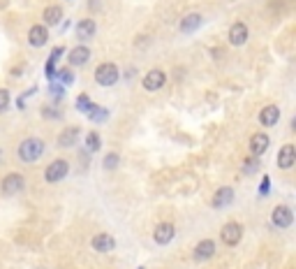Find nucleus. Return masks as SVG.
<instances>
[{"instance_id":"f257e3e1","label":"nucleus","mask_w":296,"mask_h":269,"mask_svg":"<svg viewBox=\"0 0 296 269\" xmlns=\"http://www.w3.org/2000/svg\"><path fill=\"white\" fill-rule=\"evenodd\" d=\"M44 151H46V144H44V139L39 137H28L23 139L21 144H19L17 148V158L21 160V163H37L39 158L44 156Z\"/></svg>"},{"instance_id":"9b49d317","label":"nucleus","mask_w":296,"mask_h":269,"mask_svg":"<svg viewBox=\"0 0 296 269\" xmlns=\"http://www.w3.org/2000/svg\"><path fill=\"white\" fill-rule=\"evenodd\" d=\"M269 146H271V137L266 132H257V135L250 137V156H255V158H262L269 151Z\"/></svg>"},{"instance_id":"1a4fd4ad","label":"nucleus","mask_w":296,"mask_h":269,"mask_svg":"<svg viewBox=\"0 0 296 269\" xmlns=\"http://www.w3.org/2000/svg\"><path fill=\"white\" fill-rule=\"evenodd\" d=\"M174 237H176L174 223H160V225H155L153 242L158 244V246H167V244H171V242H174Z\"/></svg>"},{"instance_id":"20e7f679","label":"nucleus","mask_w":296,"mask_h":269,"mask_svg":"<svg viewBox=\"0 0 296 269\" xmlns=\"http://www.w3.org/2000/svg\"><path fill=\"white\" fill-rule=\"evenodd\" d=\"M243 239V225L241 223H236V220H229L222 225L220 230V242L225 244V246H236V244H241Z\"/></svg>"},{"instance_id":"aec40b11","label":"nucleus","mask_w":296,"mask_h":269,"mask_svg":"<svg viewBox=\"0 0 296 269\" xmlns=\"http://www.w3.org/2000/svg\"><path fill=\"white\" fill-rule=\"evenodd\" d=\"M42 21H44V26L46 28L58 26V23L63 21V7L61 5H49L46 10H44V14H42Z\"/></svg>"},{"instance_id":"412c9836","label":"nucleus","mask_w":296,"mask_h":269,"mask_svg":"<svg viewBox=\"0 0 296 269\" xmlns=\"http://www.w3.org/2000/svg\"><path fill=\"white\" fill-rule=\"evenodd\" d=\"M204 23V17L202 14H197V12H192V14H187V17L181 19V33H194L199 26Z\"/></svg>"},{"instance_id":"2f4dec72","label":"nucleus","mask_w":296,"mask_h":269,"mask_svg":"<svg viewBox=\"0 0 296 269\" xmlns=\"http://www.w3.org/2000/svg\"><path fill=\"white\" fill-rule=\"evenodd\" d=\"M269 193H271V179L264 174L262 176V186H259V195H262V198H266Z\"/></svg>"},{"instance_id":"4be33fe9","label":"nucleus","mask_w":296,"mask_h":269,"mask_svg":"<svg viewBox=\"0 0 296 269\" xmlns=\"http://www.w3.org/2000/svg\"><path fill=\"white\" fill-rule=\"evenodd\" d=\"M88 119H90V121H97V123H102V121H107V116H109V109H107V107H100V104H90V107H88Z\"/></svg>"},{"instance_id":"a211bd4d","label":"nucleus","mask_w":296,"mask_h":269,"mask_svg":"<svg viewBox=\"0 0 296 269\" xmlns=\"http://www.w3.org/2000/svg\"><path fill=\"white\" fill-rule=\"evenodd\" d=\"M215 242L213 239H202V242L194 246V251H192V255H194V260H199V262H204V260H211L215 255Z\"/></svg>"},{"instance_id":"f8f14e48","label":"nucleus","mask_w":296,"mask_h":269,"mask_svg":"<svg viewBox=\"0 0 296 269\" xmlns=\"http://www.w3.org/2000/svg\"><path fill=\"white\" fill-rule=\"evenodd\" d=\"M278 167L280 170H291L296 165V146L294 144H285V146L278 151Z\"/></svg>"},{"instance_id":"9d476101","label":"nucleus","mask_w":296,"mask_h":269,"mask_svg":"<svg viewBox=\"0 0 296 269\" xmlns=\"http://www.w3.org/2000/svg\"><path fill=\"white\" fill-rule=\"evenodd\" d=\"M46 42H49V28L44 26V23H35V26L28 30V44L35 47V49H39V47H44Z\"/></svg>"},{"instance_id":"7c9ffc66","label":"nucleus","mask_w":296,"mask_h":269,"mask_svg":"<svg viewBox=\"0 0 296 269\" xmlns=\"http://www.w3.org/2000/svg\"><path fill=\"white\" fill-rule=\"evenodd\" d=\"M7 107H10V91L0 88V111H5Z\"/></svg>"},{"instance_id":"c85d7f7f","label":"nucleus","mask_w":296,"mask_h":269,"mask_svg":"<svg viewBox=\"0 0 296 269\" xmlns=\"http://www.w3.org/2000/svg\"><path fill=\"white\" fill-rule=\"evenodd\" d=\"M49 93H51V98H54L56 102H61V100H63V93H65V91H63L61 84H54V82H51V84H49Z\"/></svg>"},{"instance_id":"72a5a7b5","label":"nucleus","mask_w":296,"mask_h":269,"mask_svg":"<svg viewBox=\"0 0 296 269\" xmlns=\"http://www.w3.org/2000/svg\"><path fill=\"white\" fill-rule=\"evenodd\" d=\"M0 160H3V148H0Z\"/></svg>"},{"instance_id":"2eb2a0df","label":"nucleus","mask_w":296,"mask_h":269,"mask_svg":"<svg viewBox=\"0 0 296 269\" xmlns=\"http://www.w3.org/2000/svg\"><path fill=\"white\" fill-rule=\"evenodd\" d=\"M90 246L97 253H111L116 248V239L109 232H100V235H95L93 239H90Z\"/></svg>"},{"instance_id":"393cba45","label":"nucleus","mask_w":296,"mask_h":269,"mask_svg":"<svg viewBox=\"0 0 296 269\" xmlns=\"http://www.w3.org/2000/svg\"><path fill=\"white\" fill-rule=\"evenodd\" d=\"M102 148V139H100L97 132H88L86 135V151L88 153H97Z\"/></svg>"},{"instance_id":"cd10ccee","label":"nucleus","mask_w":296,"mask_h":269,"mask_svg":"<svg viewBox=\"0 0 296 269\" xmlns=\"http://www.w3.org/2000/svg\"><path fill=\"white\" fill-rule=\"evenodd\" d=\"M90 104H93V100H90V95H88V93H81L77 98V109L83 111V114L88 111V107H90Z\"/></svg>"},{"instance_id":"b1692460","label":"nucleus","mask_w":296,"mask_h":269,"mask_svg":"<svg viewBox=\"0 0 296 269\" xmlns=\"http://www.w3.org/2000/svg\"><path fill=\"white\" fill-rule=\"evenodd\" d=\"M118 165H121V156L116 153V151L107 153L105 160H102V167H105V172H116V170H118Z\"/></svg>"},{"instance_id":"6ab92c4d","label":"nucleus","mask_w":296,"mask_h":269,"mask_svg":"<svg viewBox=\"0 0 296 269\" xmlns=\"http://www.w3.org/2000/svg\"><path fill=\"white\" fill-rule=\"evenodd\" d=\"M79 126H70V128H65V130L58 135V146L61 148H72L74 144L79 142Z\"/></svg>"},{"instance_id":"0eeeda50","label":"nucleus","mask_w":296,"mask_h":269,"mask_svg":"<svg viewBox=\"0 0 296 269\" xmlns=\"http://www.w3.org/2000/svg\"><path fill=\"white\" fill-rule=\"evenodd\" d=\"M229 44L231 47H243V44L248 42V37H250V30H248V23L245 21H234L229 28Z\"/></svg>"},{"instance_id":"7ed1b4c3","label":"nucleus","mask_w":296,"mask_h":269,"mask_svg":"<svg viewBox=\"0 0 296 269\" xmlns=\"http://www.w3.org/2000/svg\"><path fill=\"white\" fill-rule=\"evenodd\" d=\"M67 174H70V163H67L65 158H56V160H51L49 165H46V170H44V181L58 183V181H63Z\"/></svg>"},{"instance_id":"5701e85b","label":"nucleus","mask_w":296,"mask_h":269,"mask_svg":"<svg viewBox=\"0 0 296 269\" xmlns=\"http://www.w3.org/2000/svg\"><path fill=\"white\" fill-rule=\"evenodd\" d=\"M63 54H65V49H63V47H56V49L49 54V58H46V77H49V79H54V74H56V61H58Z\"/></svg>"},{"instance_id":"bb28decb","label":"nucleus","mask_w":296,"mask_h":269,"mask_svg":"<svg viewBox=\"0 0 296 269\" xmlns=\"http://www.w3.org/2000/svg\"><path fill=\"white\" fill-rule=\"evenodd\" d=\"M54 79H61L65 86H70V84H74V72H72V67H63V70H56Z\"/></svg>"},{"instance_id":"473e14b6","label":"nucleus","mask_w":296,"mask_h":269,"mask_svg":"<svg viewBox=\"0 0 296 269\" xmlns=\"http://www.w3.org/2000/svg\"><path fill=\"white\" fill-rule=\"evenodd\" d=\"M100 3H102V0H88V10H90V12L100 10Z\"/></svg>"},{"instance_id":"f3484780","label":"nucleus","mask_w":296,"mask_h":269,"mask_svg":"<svg viewBox=\"0 0 296 269\" xmlns=\"http://www.w3.org/2000/svg\"><path fill=\"white\" fill-rule=\"evenodd\" d=\"M77 40L79 42H88V40H93L95 33H97V23H95V19H81V21L77 23Z\"/></svg>"},{"instance_id":"6e6552de","label":"nucleus","mask_w":296,"mask_h":269,"mask_svg":"<svg viewBox=\"0 0 296 269\" xmlns=\"http://www.w3.org/2000/svg\"><path fill=\"white\" fill-rule=\"evenodd\" d=\"M165 84H167V74L162 70H158V67H155V70H148V74L141 79V86L146 88L148 93H155V91H160V88L165 86Z\"/></svg>"},{"instance_id":"a878e982","label":"nucleus","mask_w":296,"mask_h":269,"mask_svg":"<svg viewBox=\"0 0 296 269\" xmlns=\"http://www.w3.org/2000/svg\"><path fill=\"white\" fill-rule=\"evenodd\" d=\"M241 172L243 174H255V172H259V158L248 156V158L241 163Z\"/></svg>"},{"instance_id":"39448f33","label":"nucleus","mask_w":296,"mask_h":269,"mask_svg":"<svg viewBox=\"0 0 296 269\" xmlns=\"http://www.w3.org/2000/svg\"><path fill=\"white\" fill-rule=\"evenodd\" d=\"M271 223H273L275 227H280V230L291 227V223H294V211H291V207L278 204V207L273 209V214H271Z\"/></svg>"},{"instance_id":"ddd939ff","label":"nucleus","mask_w":296,"mask_h":269,"mask_svg":"<svg viewBox=\"0 0 296 269\" xmlns=\"http://www.w3.org/2000/svg\"><path fill=\"white\" fill-rule=\"evenodd\" d=\"M259 123H262L264 128H273V126H278V121H280V107L278 104H266L264 109H259Z\"/></svg>"},{"instance_id":"423d86ee","label":"nucleus","mask_w":296,"mask_h":269,"mask_svg":"<svg viewBox=\"0 0 296 269\" xmlns=\"http://www.w3.org/2000/svg\"><path fill=\"white\" fill-rule=\"evenodd\" d=\"M23 188H26V179H23V174H19V172H12V174H7L5 179L0 181L3 195H17Z\"/></svg>"},{"instance_id":"dca6fc26","label":"nucleus","mask_w":296,"mask_h":269,"mask_svg":"<svg viewBox=\"0 0 296 269\" xmlns=\"http://www.w3.org/2000/svg\"><path fill=\"white\" fill-rule=\"evenodd\" d=\"M88 61H90V49H88L86 44H79V47H74V49L70 51V56H67V63H70V67H83Z\"/></svg>"},{"instance_id":"f03ea898","label":"nucleus","mask_w":296,"mask_h":269,"mask_svg":"<svg viewBox=\"0 0 296 269\" xmlns=\"http://www.w3.org/2000/svg\"><path fill=\"white\" fill-rule=\"evenodd\" d=\"M118 79H121V70H118L116 63H102V65H97V70H95V84L102 88L116 86Z\"/></svg>"},{"instance_id":"c756f323","label":"nucleus","mask_w":296,"mask_h":269,"mask_svg":"<svg viewBox=\"0 0 296 269\" xmlns=\"http://www.w3.org/2000/svg\"><path fill=\"white\" fill-rule=\"evenodd\" d=\"M42 116L44 119H49V121H58V119H63V114L58 109H54V107H42Z\"/></svg>"},{"instance_id":"f704fd0d","label":"nucleus","mask_w":296,"mask_h":269,"mask_svg":"<svg viewBox=\"0 0 296 269\" xmlns=\"http://www.w3.org/2000/svg\"><path fill=\"white\" fill-rule=\"evenodd\" d=\"M139 269H143V267H139Z\"/></svg>"},{"instance_id":"4468645a","label":"nucleus","mask_w":296,"mask_h":269,"mask_svg":"<svg viewBox=\"0 0 296 269\" xmlns=\"http://www.w3.org/2000/svg\"><path fill=\"white\" fill-rule=\"evenodd\" d=\"M234 202V188L231 186H222L215 190L213 200H211V207L213 209H227L229 204Z\"/></svg>"}]
</instances>
